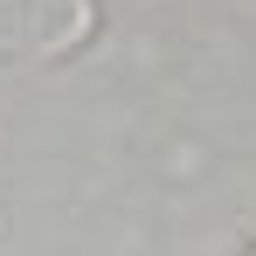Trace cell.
Segmentation results:
<instances>
[{
	"mask_svg": "<svg viewBox=\"0 0 256 256\" xmlns=\"http://www.w3.org/2000/svg\"><path fill=\"white\" fill-rule=\"evenodd\" d=\"M250 256H256V242H250Z\"/></svg>",
	"mask_w": 256,
	"mask_h": 256,
	"instance_id": "1",
	"label": "cell"
}]
</instances>
